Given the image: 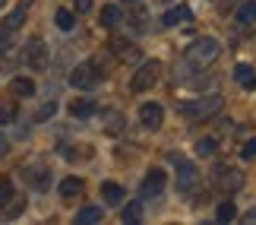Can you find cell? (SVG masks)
<instances>
[{"label": "cell", "mask_w": 256, "mask_h": 225, "mask_svg": "<svg viewBox=\"0 0 256 225\" xmlns=\"http://www.w3.org/2000/svg\"><path fill=\"white\" fill-rule=\"evenodd\" d=\"M158 76H162V64H158V61H146L140 70L133 73L130 89H133V92H146V89H152V86L158 83Z\"/></svg>", "instance_id": "obj_1"}, {"label": "cell", "mask_w": 256, "mask_h": 225, "mask_svg": "<svg viewBox=\"0 0 256 225\" xmlns=\"http://www.w3.org/2000/svg\"><path fill=\"white\" fill-rule=\"evenodd\" d=\"M222 108V95H202V99H196L193 105H184V114L186 117H193V121H202V117H212V114H218Z\"/></svg>", "instance_id": "obj_2"}, {"label": "cell", "mask_w": 256, "mask_h": 225, "mask_svg": "<svg viewBox=\"0 0 256 225\" xmlns=\"http://www.w3.org/2000/svg\"><path fill=\"white\" fill-rule=\"evenodd\" d=\"M218 51H222L218 42L206 35V38H196L186 54H190V61H196V64H209V61H215V57H218Z\"/></svg>", "instance_id": "obj_3"}, {"label": "cell", "mask_w": 256, "mask_h": 225, "mask_svg": "<svg viewBox=\"0 0 256 225\" xmlns=\"http://www.w3.org/2000/svg\"><path fill=\"white\" fill-rule=\"evenodd\" d=\"M98 80H102V70H98L95 61H86V64H80V67L70 73V83L76 86V89H92Z\"/></svg>", "instance_id": "obj_4"}, {"label": "cell", "mask_w": 256, "mask_h": 225, "mask_svg": "<svg viewBox=\"0 0 256 225\" xmlns=\"http://www.w3.org/2000/svg\"><path fill=\"white\" fill-rule=\"evenodd\" d=\"M162 190H164V171H158V168H152L149 174H146V181H142V187H140V193H142V200H152V197H158Z\"/></svg>", "instance_id": "obj_5"}, {"label": "cell", "mask_w": 256, "mask_h": 225, "mask_svg": "<svg viewBox=\"0 0 256 225\" xmlns=\"http://www.w3.org/2000/svg\"><path fill=\"white\" fill-rule=\"evenodd\" d=\"M215 184H218L222 190L234 193V190H240L244 174H240V171H234V168H218V171H215Z\"/></svg>", "instance_id": "obj_6"}, {"label": "cell", "mask_w": 256, "mask_h": 225, "mask_svg": "<svg viewBox=\"0 0 256 225\" xmlns=\"http://www.w3.org/2000/svg\"><path fill=\"white\" fill-rule=\"evenodd\" d=\"M162 117H164V111H162V105H155V102H146L142 108H140V121L149 127V130H158Z\"/></svg>", "instance_id": "obj_7"}, {"label": "cell", "mask_w": 256, "mask_h": 225, "mask_svg": "<svg viewBox=\"0 0 256 225\" xmlns=\"http://www.w3.org/2000/svg\"><path fill=\"white\" fill-rule=\"evenodd\" d=\"M26 64H32L35 70H42V67H44V42L35 38V42L26 45Z\"/></svg>", "instance_id": "obj_8"}, {"label": "cell", "mask_w": 256, "mask_h": 225, "mask_svg": "<svg viewBox=\"0 0 256 225\" xmlns=\"http://www.w3.org/2000/svg\"><path fill=\"white\" fill-rule=\"evenodd\" d=\"M234 80H238V86L240 89H256V73H253V67L250 64H238L234 67Z\"/></svg>", "instance_id": "obj_9"}, {"label": "cell", "mask_w": 256, "mask_h": 225, "mask_svg": "<svg viewBox=\"0 0 256 225\" xmlns=\"http://www.w3.org/2000/svg\"><path fill=\"white\" fill-rule=\"evenodd\" d=\"M184 19H190V7H186V4H177V7H171L168 13L162 16V23L164 26H180Z\"/></svg>", "instance_id": "obj_10"}, {"label": "cell", "mask_w": 256, "mask_h": 225, "mask_svg": "<svg viewBox=\"0 0 256 225\" xmlns=\"http://www.w3.org/2000/svg\"><path fill=\"white\" fill-rule=\"evenodd\" d=\"M10 92L19 95V99H28V95H35V83L26 80V76H16V80L10 83Z\"/></svg>", "instance_id": "obj_11"}, {"label": "cell", "mask_w": 256, "mask_h": 225, "mask_svg": "<svg viewBox=\"0 0 256 225\" xmlns=\"http://www.w3.org/2000/svg\"><path fill=\"white\" fill-rule=\"evenodd\" d=\"M120 23H124V13H120V7H117V4H108V7L102 10V26L114 29V26H120Z\"/></svg>", "instance_id": "obj_12"}, {"label": "cell", "mask_w": 256, "mask_h": 225, "mask_svg": "<svg viewBox=\"0 0 256 225\" xmlns=\"http://www.w3.org/2000/svg\"><path fill=\"white\" fill-rule=\"evenodd\" d=\"M102 197H104V203L117 206V203L124 200V187H120V184H114V181H108V184H102Z\"/></svg>", "instance_id": "obj_13"}, {"label": "cell", "mask_w": 256, "mask_h": 225, "mask_svg": "<svg viewBox=\"0 0 256 225\" xmlns=\"http://www.w3.org/2000/svg\"><path fill=\"white\" fill-rule=\"evenodd\" d=\"M190 184H196V168L190 162H180V174H177V187L190 190Z\"/></svg>", "instance_id": "obj_14"}, {"label": "cell", "mask_w": 256, "mask_h": 225, "mask_svg": "<svg viewBox=\"0 0 256 225\" xmlns=\"http://www.w3.org/2000/svg\"><path fill=\"white\" fill-rule=\"evenodd\" d=\"M76 222H80V225H95V222H102V206H82L80 212H76Z\"/></svg>", "instance_id": "obj_15"}, {"label": "cell", "mask_w": 256, "mask_h": 225, "mask_svg": "<svg viewBox=\"0 0 256 225\" xmlns=\"http://www.w3.org/2000/svg\"><path fill=\"white\" fill-rule=\"evenodd\" d=\"M215 219H218L222 225H228V222H234V219H238V206H234L231 200H224V203H218V209H215Z\"/></svg>", "instance_id": "obj_16"}, {"label": "cell", "mask_w": 256, "mask_h": 225, "mask_svg": "<svg viewBox=\"0 0 256 225\" xmlns=\"http://www.w3.org/2000/svg\"><path fill=\"white\" fill-rule=\"evenodd\" d=\"M238 23L240 26H253L256 23V4H253V0H247V4L238 7Z\"/></svg>", "instance_id": "obj_17"}, {"label": "cell", "mask_w": 256, "mask_h": 225, "mask_svg": "<svg viewBox=\"0 0 256 225\" xmlns=\"http://www.w3.org/2000/svg\"><path fill=\"white\" fill-rule=\"evenodd\" d=\"M57 190H60V197H76V193H82V181L80 178H64Z\"/></svg>", "instance_id": "obj_18"}, {"label": "cell", "mask_w": 256, "mask_h": 225, "mask_svg": "<svg viewBox=\"0 0 256 225\" xmlns=\"http://www.w3.org/2000/svg\"><path fill=\"white\" fill-rule=\"evenodd\" d=\"M70 111H73V117H88V114L95 111V102L92 99H76L70 105Z\"/></svg>", "instance_id": "obj_19"}, {"label": "cell", "mask_w": 256, "mask_h": 225, "mask_svg": "<svg viewBox=\"0 0 256 225\" xmlns=\"http://www.w3.org/2000/svg\"><path fill=\"white\" fill-rule=\"evenodd\" d=\"M124 127H126V121H124V114L120 111H111V114H108V124H104V130L108 133H124Z\"/></svg>", "instance_id": "obj_20"}, {"label": "cell", "mask_w": 256, "mask_h": 225, "mask_svg": "<svg viewBox=\"0 0 256 225\" xmlns=\"http://www.w3.org/2000/svg\"><path fill=\"white\" fill-rule=\"evenodd\" d=\"M54 23H57V29H64V32H70V29L76 26V16L70 13V10H57V13H54Z\"/></svg>", "instance_id": "obj_21"}, {"label": "cell", "mask_w": 256, "mask_h": 225, "mask_svg": "<svg viewBox=\"0 0 256 225\" xmlns=\"http://www.w3.org/2000/svg\"><path fill=\"white\" fill-rule=\"evenodd\" d=\"M140 216H142V203H126L124 206V222H140Z\"/></svg>", "instance_id": "obj_22"}, {"label": "cell", "mask_w": 256, "mask_h": 225, "mask_svg": "<svg viewBox=\"0 0 256 225\" xmlns=\"http://www.w3.org/2000/svg\"><path fill=\"white\" fill-rule=\"evenodd\" d=\"M26 23V7H19V10H13V13L6 16V29H19Z\"/></svg>", "instance_id": "obj_23"}, {"label": "cell", "mask_w": 256, "mask_h": 225, "mask_svg": "<svg viewBox=\"0 0 256 225\" xmlns=\"http://www.w3.org/2000/svg\"><path fill=\"white\" fill-rule=\"evenodd\" d=\"M10 121H16V105L0 102V124H10Z\"/></svg>", "instance_id": "obj_24"}, {"label": "cell", "mask_w": 256, "mask_h": 225, "mask_svg": "<svg viewBox=\"0 0 256 225\" xmlns=\"http://www.w3.org/2000/svg\"><path fill=\"white\" fill-rule=\"evenodd\" d=\"M196 152H200V155H212L215 152V140H212V136H202V140L196 143Z\"/></svg>", "instance_id": "obj_25"}, {"label": "cell", "mask_w": 256, "mask_h": 225, "mask_svg": "<svg viewBox=\"0 0 256 225\" xmlns=\"http://www.w3.org/2000/svg\"><path fill=\"white\" fill-rule=\"evenodd\" d=\"M253 155H256V136H250V140L240 146V159H253Z\"/></svg>", "instance_id": "obj_26"}, {"label": "cell", "mask_w": 256, "mask_h": 225, "mask_svg": "<svg viewBox=\"0 0 256 225\" xmlns=\"http://www.w3.org/2000/svg\"><path fill=\"white\" fill-rule=\"evenodd\" d=\"M10 200H13V187H10V184L4 181V184H0V209H4Z\"/></svg>", "instance_id": "obj_27"}, {"label": "cell", "mask_w": 256, "mask_h": 225, "mask_svg": "<svg viewBox=\"0 0 256 225\" xmlns=\"http://www.w3.org/2000/svg\"><path fill=\"white\" fill-rule=\"evenodd\" d=\"M28 178H32V184H35V187H42V190L48 187V181H51V178H48V171H44V168L38 171V174H28Z\"/></svg>", "instance_id": "obj_28"}, {"label": "cell", "mask_w": 256, "mask_h": 225, "mask_svg": "<svg viewBox=\"0 0 256 225\" xmlns=\"http://www.w3.org/2000/svg\"><path fill=\"white\" fill-rule=\"evenodd\" d=\"M76 10H80V13H88V10H92V0H76Z\"/></svg>", "instance_id": "obj_29"}, {"label": "cell", "mask_w": 256, "mask_h": 225, "mask_svg": "<svg viewBox=\"0 0 256 225\" xmlns=\"http://www.w3.org/2000/svg\"><path fill=\"white\" fill-rule=\"evenodd\" d=\"M54 114V105H44L42 111H38V121H44V117H51Z\"/></svg>", "instance_id": "obj_30"}, {"label": "cell", "mask_w": 256, "mask_h": 225, "mask_svg": "<svg viewBox=\"0 0 256 225\" xmlns=\"http://www.w3.org/2000/svg\"><path fill=\"white\" fill-rule=\"evenodd\" d=\"M247 219H253V222H256V209H253V212H247Z\"/></svg>", "instance_id": "obj_31"}, {"label": "cell", "mask_w": 256, "mask_h": 225, "mask_svg": "<svg viewBox=\"0 0 256 225\" xmlns=\"http://www.w3.org/2000/svg\"><path fill=\"white\" fill-rule=\"evenodd\" d=\"M4 146H6V140H4V136H0V152H4Z\"/></svg>", "instance_id": "obj_32"}, {"label": "cell", "mask_w": 256, "mask_h": 225, "mask_svg": "<svg viewBox=\"0 0 256 225\" xmlns=\"http://www.w3.org/2000/svg\"><path fill=\"white\" fill-rule=\"evenodd\" d=\"M0 7H4V0H0Z\"/></svg>", "instance_id": "obj_33"}]
</instances>
